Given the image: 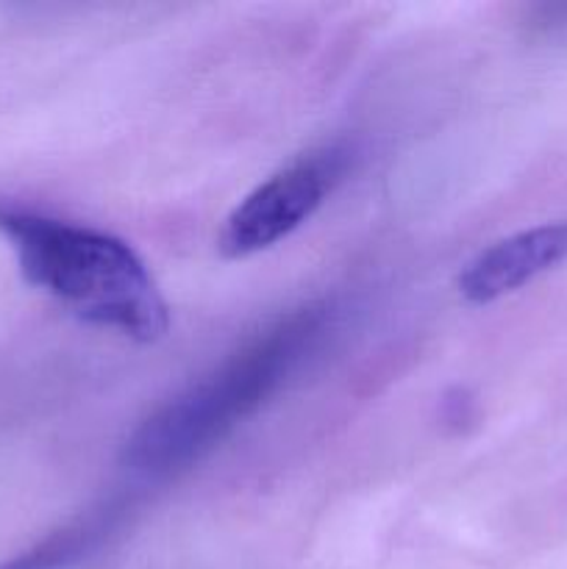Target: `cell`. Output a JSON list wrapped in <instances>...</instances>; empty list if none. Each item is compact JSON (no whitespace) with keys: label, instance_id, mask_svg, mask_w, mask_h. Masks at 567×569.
<instances>
[{"label":"cell","instance_id":"cell-1","mask_svg":"<svg viewBox=\"0 0 567 569\" xmlns=\"http://www.w3.org/2000/svg\"><path fill=\"white\" fill-rule=\"evenodd\" d=\"M0 233L11 242L22 278L89 326L156 342L170 309L137 250L98 228L0 200Z\"/></svg>","mask_w":567,"mask_h":569},{"label":"cell","instance_id":"cell-5","mask_svg":"<svg viewBox=\"0 0 567 569\" xmlns=\"http://www.w3.org/2000/svg\"><path fill=\"white\" fill-rule=\"evenodd\" d=\"M126 515V498L100 500L98 506L72 517L67 526L44 537L31 550L3 561L0 569H64L78 565L109 542V537L122 526Z\"/></svg>","mask_w":567,"mask_h":569},{"label":"cell","instance_id":"cell-4","mask_svg":"<svg viewBox=\"0 0 567 569\" xmlns=\"http://www.w3.org/2000/svg\"><path fill=\"white\" fill-rule=\"evenodd\" d=\"M567 261V220L511 233L467 261L456 278L467 303H493Z\"/></svg>","mask_w":567,"mask_h":569},{"label":"cell","instance_id":"cell-3","mask_svg":"<svg viewBox=\"0 0 567 569\" xmlns=\"http://www.w3.org/2000/svg\"><path fill=\"white\" fill-rule=\"evenodd\" d=\"M348 164L350 150L345 144H328L298 156L239 200L220 231V253L226 259H245L287 239L320 209L322 200L342 181Z\"/></svg>","mask_w":567,"mask_h":569},{"label":"cell","instance_id":"cell-2","mask_svg":"<svg viewBox=\"0 0 567 569\" xmlns=\"http://www.w3.org/2000/svg\"><path fill=\"white\" fill-rule=\"evenodd\" d=\"M326 322V306H306L272 322L133 431L122 448L126 470L137 478H167L187 470L287 381L317 345Z\"/></svg>","mask_w":567,"mask_h":569}]
</instances>
